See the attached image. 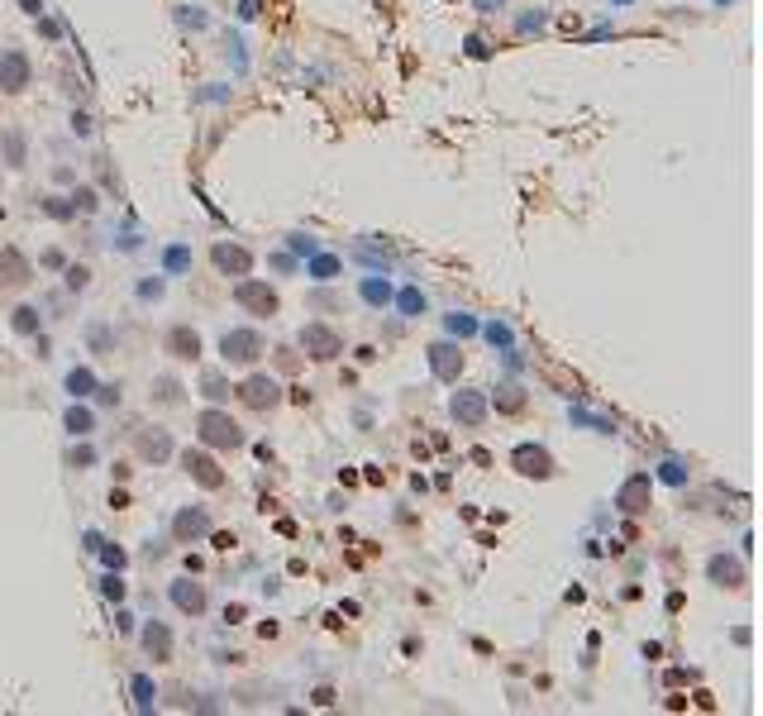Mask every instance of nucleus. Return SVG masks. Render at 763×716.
<instances>
[{
	"mask_svg": "<svg viewBox=\"0 0 763 716\" xmlns=\"http://www.w3.org/2000/svg\"><path fill=\"white\" fill-rule=\"evenodd\" d=\"M196 435H200V444H210V449H239V444H244V430H239L224 411H200V415H196Z\"/></svg>",
	"mask_w": 763,
	"mask_h": 716,
	"instance_id": "f257e3e1",
	"label": "nucleus"
},
{
	"mask_svg": "<svg viewBox=\"0 0 763 716\" xmlns=\"http://www.w3.org/2000/svg\"><path fill=\"white\" fill-rule=\"evenodd\" d=\"M234 301L248 310V315H268V320L282 310L277 287H268V282H258V277H239V287H234Z\"/></svg>",
	"mask_w": 763,
	"mask_h": 716,
	"instance_id": "f03ea898",
	"label": "nucleus"
},
{
	"mask_svg": "<svg viewBox=\"0 0 763 716\" xmlns=\"http://www.w3.org/2000/svg\"><path fill=\"white\" fill-rule=\"evenodd\" d=\"M220 354H224V363L248 368V363H258V358H263V334H258V330H224Z\"/></svg>",
	"mask_w": 763,
	"mask_h": 716,
	"instance_id": "7ed1b4c3",
	"label": "nucleus"
},
{
	"mask_svg": "<svg viewBox=\"0 0 763 716\" xmlns=\"http://www.w3.org/2000/svg\"><path fill=\"white\" fill-rule=\"evenodd\" d=\"M239 402H244L248 411H272V406H282V387H277V378L253 373V378L239 382Z\"/></svg>",
	"mask_w": 763,
	"mask_h": 716,
	"instance_id": "20e7f679",
	"label": "nucleus"
},
{
	"mask_svg": "<svg viewBox=\"0 0 763 716\" xmlns=\"http://www.w3.org/2000/svg\"><path fill=\"white\" fill-rule=\"evenodd\" d=\"M182 468H187L191 483H200L205 492H220V487H224V468H220L205 449H187V454H182Z\"/></svg>",
	"mask_w": 763,
	"mask_h": 716,
	"instance_id": "39448f33",
	"label": "nucleus"
},
{
	"mask_svg": "<svg viewBox=\"0 0 763 716\" xmlns=\"http://www.w3.org/2000/svg\"><path fill=\"white\" fill-rule=\"evenodd\" d=\"M301 349H305L315 363H329V358L344 354V339H339L329 325H305V330H301Z\"/></svg>",
	"mask_w": 763,
	"mask_h": 716,
	"instance_id": "423d86ee",
	"label": "nucleus"
},
{
	"mask_svg": "<svg viewBox=\"0 0 763 716\" xmlns=\"http://www.w3.org/2000/svg\"><path fill=\"white\" fill-rule=\"evenodd\" d=\"M510 463H515V473H525V478H554V473H559V468H554V454L539 449V444H520V449L510 454Z\"/></svg>",
	"mask_w": 763,
	"mask_h": 716,
	"instance_id": "0eeeda50",
	"label": "nucleus"
},
{
	"mask_svg": "<svg viewBox=\"0 0 763 716\" xmlns=\"http://www.w3.org/2000/svg\"><path fill=\"white\" fill-rule=\"evenodd\" d=\"M210 263H215L224 277H248V273H253V253L239 249V244H215V249H210Z\"/></svg>",
	"mask_w": 763,
	"mask_h": 716,
	"instance_id": "6e6552de",
	"label": "nucleus"
},
{
	"mask_svg": "<svg viewBox=\"0 0 763 716\" xmlns=\"http://www.w3.org/2000/svg\"><path fill=\"white\" fill-rule=\"evenodd\" d=\"M163 349H167L172 358H182V363H196V358H200V334H196L191 325H172L167 339H163Z\"/></svg>",
	"mask_w": 763,
	"mask_h": 716,
	"instance_id": "1a4fd4ad",
	"label": "nucleus"
},
{
	"mask_svg": "<svg viewBox=\"0 0 763 716\" xmlns=\"http://www.w3.org/2000/svg\"><path fill=\"white\" fill-rule=\"evenodd\" d=\"M0 86H5V91H24V86H29V58H24L19 48L0 53Z\"/></svg>",
	"mask_w": 763,
	"mask_h": 716,
	"instance_id": "9d476101",
	"label": "nucleus"
},
{
	"mask_svg": "<svg viewBox=\"0 0 763 716\" xmlns=\"http://www.w3.org/2000/svg\"><path fill=\"white\" fill-rule=\"evenodd\" d=\"M649 497H654V487H649V473H635L625 487H620V497H615V507L630 516H639L644 507H649Z\"/></svg>",
	"mask_w": 763,
	"mask_h": 716,
	"instance_id": "9b49d317",
	"label": "nucleus"
},
{
	"mask_svg": "<svg viewBox=\"0 0 763 716\" xmlns=\"http://www.w3.org/2000/svg\"><path fill=\"white\" fill-rule=\"evenodd\" d=\"M449 411H454V420H463V425H482V420H486V397H482V392H454Z\"/></svg>",
	"mask_w": 763,
	"mask_h": 716,
	"instance_id": "f8f14e48",
	"label": "nucleus"
},
{
	"mask_svg": "<svg viewBox=\"0 0 763 716\" xmlns=\"http://www.w3.org/2000/svg\"><path fill=\"white\" fill-rule=\"evenodd\" d=\"M430 368H434V378L454 382V378L463 373V354H458L454 344H434V349H430Z\"/></svg>",
	"mask_w": 763,
	"mask_h": 716,
	"instance_id": "ddd939ff",
	"label": "nucleus"
},
{
	"mask_svg": "<svg viewBox=\"0 0 763 716\" xmlns=\"http://www.w3.org/2000/svg\"><path fill=\"white\" fill-rule=\"evenodd\" d=\"M143 649L153 654V664H172V630H167L163 621L143 625Z\"/></svg>",
	"mask_w": 763,
	"mask_h": 716,
	"instance_id": "4468645a",
	"label": "nucleus"
},
{
	"mask_svg": "<svg viewBox=\"0 0 763 716\" xmlns=\"http://www.w3.org/2000/svg\"><path fill=\"white\" fill-rule=\"evenodd\" d=\"M134 449H139L143 459H153V463H163V459L172 454V439H167V430H139V439H134Z\"/></svg>",
	"mask_w": 763,
	"mask_h": 716,
	"instance_id": "2eb2a0df",
	"label": "nucleus"
},
{
	"mask_svg": "<svg viewBox=\"0 0 763 716\" xmlns=\"http://www.w3.org/2000/svg\"><path fill=\"white\" fill-rule=\"evenodd\" d=\"M205 530H210V516L200 511V507H187V511L172 520V535H177V540H196V535H205Z\"/></svg>",
	"mask_w": 763,
	"mask_h": 716,
	"instance_id": "dca6fc26",
	"label": "nucleus"
},
{
	"mask_svg": "<svg viewBox=\"0 0 763 716\" xmlns=\"http://www.w3.org/2000/svg\"><path fill=\"white\" fill-rule=\"evenodd\" d=\"M172 602L187 616H200L205 612V588H200V583H172Z\"/></svg>",
	"mask_w": 763,
	"mask_h": 716,
	"instance_id": "f3484780",
	"label": "nucleus"
},
{
	"mask_svg": "<svg viewBox=\"0 0 763 716\" xmlns=\"http://www.w3.org/2000/svg\"><path fill=\"white\" fill-rule=\"evenodd\" d=\"M0 273H5V282H14V287H24V282H29V263H24L14 249H5V253H0Z\"/></svg>",
	"mask_w": 763,
	"mask_h": 716,
	"instance_id": "a211bd4d",
	"label": "nucleus"
},
{
	"mask_svg": "<svg viewBox=\"0 0 763 716\" xmlns=\"http://www.w3.org/2000/svg\"><path fill=\"white\" fill-rule=\"evenodd\" d=\"M711 578L725 583V588H740V583H744V568L730 564V559H711Z\"/></svg>",
	"mask_w": 763,
	"mask_h": 716,
	"instance_id": "6ab92c4d",
	"label": "nucleus"
},
{
	"mask_svg": "<svg viewBox=\"0 0 763 716\" xmlns=\"http://www.w3.org/2000/svg\"><path fill=\"white\" fill-rule=\"evenodd\" d=\"M496 406L501 411H525V392H520V387H501V392H496Z\"/></svg>",
	"mask_w": 763,
	"mask_h": 716,
	"instance_id": "aec40b11",
	"label": "nucleus"
},
{
	"mask_svg": "<svg viewBox=\"0 0 763 716\" xmlns=\"http://www.w3.org/2000/svg\"><path fill=\"white\" fill-rule=\"evenodd\" d=\"M14 330H19V334H34V330H38V310H34V306H19V310H14Z\"/></svg>",
	"mask_w": 763,
	"mask_h": 716,
	"instance_id": "412c9836",
	"label": "nucleus"
},
{
	"mask_svg": "<svg viewBox=\"0 0 763 716\" xmlns=\"http://www.w3.org/2000/svg\"><path fill=\"white\" fill-rule=\"evenodd\" d=\"M67 430H72V435H91V411H67Z\"/></svg>",
	"mask_w": 763,
	"mask_h": 716,
	"instance_id": "4be33fe9",
	"label": "nucleus"
},
{
	"mask_svg": "<svg viewBox=\"0 0 763 716\" xmlns=\"http://www.w3.org/2000/svg\"><path fill=\"white\" fill-rule=\"evenodd\" d=\"M177 397H182V387H177L172 378H163V382H158V402H177Z\"/></svg>",
	"mask_w": 763,
	"mask_h": 716,
	"instance_id": "5701e85b",
	"label": "nucleus"
},
{
	"mask_svg": "<svg viewBox=\"0 0 763 716\" xmlns=\"http://www.w3.org/2000/svg\"><path fill=\"white\" fill-rule=\"evenodd\" d=\"M86 277H91L86 268H67V287H86Z\"/></svg>",
	"mask_w": 763,
	"mask_h": 716,
	"instance_id": "b1692460",
	"label": "nucleus"
},
{
	"mask_svg": "<svg viewBox=\"0 0 763 716\" xmlns=\"http://www.w3.org/2000/svg\"><path fill=\"white\" fill-rule=\"evenodd\" d=\"M86 387H91V373H72V392H77V397H82V392H86Z\"/></svg>",
	"mask_w": 763,
	"mask_h": 716,
	"instance_id": "393cba45",
	"label": "nucleus"
},
{
	"mask_svg": "<svg viewBox=\"0 0 763 716\" xmlns=\"http://www.w3.org/2000/svg\"><path fill=\"white\" fill-rule=\"evenodd\" d=\"M205 397H215V402H220V397H224V382H220V378H205Z\"/></svg>",
	"mask_w": 763,
	"mask_h": 716,
	"instance_id": "a878e982",
	"label": "nucleus"
}]
</instances>
